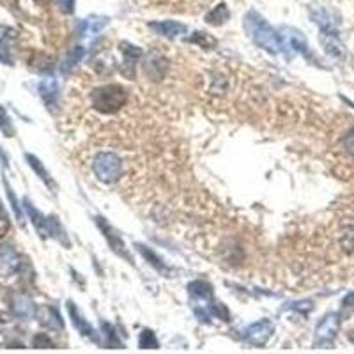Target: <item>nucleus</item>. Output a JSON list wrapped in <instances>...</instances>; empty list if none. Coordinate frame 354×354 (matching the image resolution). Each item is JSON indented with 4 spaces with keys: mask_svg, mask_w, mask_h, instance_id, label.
Here are the masks:
<instances>
[{
    "mask_svg": "<svg viewBox=\"0 0 354 354\" xmlns=\"http://www.w3.org/2000/svg\"><path fill=\"white\" fill-rule=\"evenodd\" d=\"M244 30L248 32L251 41L262 50H266L268 54L276 55L282 52V43L278 32L257 11H250L244 17Z\"/></svg>",
    "mask_w": 354,
    "mask_h": 354,
    "instance_id": "obj_1",
    "label": "nucleus"
},
{
    "mask_svg": "<svg viewBox=\"0 0 354 354\" xmlns=\"http://www.w3.org/2000/svg\"><path fill=\"white\" fill-rule=\"evenodd\" d=\"M126 103H128V92L117 83L98 87L91 94L92 108L101 114H116Z\"/></svg>",
    "mask_w": 354,
    "mask_h": 354,
    "instance_id": "obj_2",
    "label": "nucleus"
},
{
    "mask_svg": "<svg viewBox=\"0 0 354 354\" xmlns=\"http://www.w3.org/2000/svg\"><path fill=\"white\" fill-rule=\"evenodd\" d=\"M92 170L96 177L103 183H116L123 174L121 158L114 153H99L92 160Z\"/></svg>",
    "mask_w": 354,
    "mask_h": 354,
    "instance_id": "obj_3",
    "label": "nucleus"
},
{
    "mask_svg": "<svg viewBox=\"0 0 354 354\" xmlns=\"http://www.w3.org/2000/svg\"><path fill=\"white\" fill-rule=\"evenodd\" d=\"M278 36H280L282 50H285V54L289 57H293L294 54H300L309 61H313L312 52H310L309 43H306V37L303 36V32L293 29V27H282Z\"/></svg>",
    "mask_w": 354,
    "mask_h": 354,
    "instance_id": "obj_4",
    "label": "nucleus"
},
{
    "mask_svg": "<svg viewBox=\"0 0 354 354\" xmlns=\"http://www.w3.org/2000/svg\"><path fill=\"white\" fill-rule=\"evenodd\" d=\"M340 328V315L338 313H328L324 315L321 322L315 328V335H313V346L326 349L333 344L335 337Z\"/></svg>",
    "mask_w": 354,
    "mask_h": 354,
    "instance_id": "obj_5",
    "label": "nucleus"
},
{
    "mask_svg": "<svg viewBox=\"0 0 354 354\" xmlns=\"http://www.w3.org/2000/svg\"><path fill=\"white\" fill-rule=\"evenodd\" d=\"M94 222H96V225H98L99 231H101V234H103L105 239L108 241V244H110L112 250L116 251L119 257H123L124 260H128L129 264H133V259L129 257L128 248H126V244H124L123 238H121L119 232H117L116 229H114V227L107 222V218H103V216H96Z\"/></svg>",
    "mask_w": 354,
    "mask_h": 354,
    "instance_id": "obj_6",
    "label": "nucleus"
},
{
    "mask_svg": "<svg viewBox=\"0 0 354 354\" xmlns=\"http://www.w3.org/2000/svg\"><path fill=\"white\" fill-rule=\"evenodd\" d=\"M273 331H275V324L269 319H262V321L253 322L251 326H248L247 330H244L243 338L244 342L251 344V346L262 347L271 338Z\"/></svg>",
    "mask_w": 354,
    "mask_h": 354,
    "instance_id": "obj_7",
    "label": "nucleus"
},
{
    "mask_svg": "<svg viewBox=\"0 0 354 354\" xmlns=\"http://www.w3.org/2000/svg\"><path fill=\"white\" fill-rule=\"evenodd\" d=\"M21 268L20 256L17 250L9 244L0 247V278H11L17 275Z\"/></svg>",
    "mask_w": 354,
    "mask_h": 354,
    "instance_id": "obj_8",
    "label": "nucleus"
},
{
    "mask_svg": "<svg viewBox=\"0 0 354 354\" xmlns=\"http://www.w3.org/2000/svg\"><path fill=\"white\" fill-rule=\"evenodd\" d=\"M319 41H321L322 48L326 50V54L331 55V57H346V46L338 37V30H319Z\"/></svg>",
    "mask_w": 354,
    "mask_h": 354,
    "instance_id": "obj_9",
    "label": "nucleus"
},
{
    "mask_svg": "<svg viewBox=\"0 0 354 354\" xmlns=\"http://www.w3.org/2000/svg\"><path fill=\"white\" fill-rule=\"evenodd\" d=\"M17 41V30L0 25V62L8 66L12 64V45Z\"/></svg>",
    "mask_w": 354,
    "mask_h": 354,
    "instance_id": "obj_10",
    "label": "nucleus"
},
{
    "mask_svg": "<svg viewBox=\"0 0 354 354\" xmlns=\"http://www.w3.org/2000/svg\"><path fill=\"white\" fill-rule=\"evenodd\" d=\"M136 250L140 251V256L147 260L158 273H161L163 276H172L174 275V269L170 268L169 264L165 260L161 259V257L156 256V251L151 250L149 247H144V244H136Z\"/></svg>",
    "mask_w": 354,
    "mask_h": 354,
    "instance_id": "obj_11",
    "label": "nucleus"
},
{
    "mask_svg": "<svg viewBox=\"0 0 354 354\" xmlns=\"http://www.w3.org/2000/svg\"><path fill=\"white\" fill-rule=\"evenodd\" d=\"M149 27H151V29H153L156 34L169 37V39H172V37H177V36H181V34L188 32V27H186L185 23H179V21H170V20L153 21V23L149 25Z\"/></svg>",
    "mask_w": 354,
    "mask_h": 354,
    "instance_id": "obj_12",
    "label": "nucleus"
},
{
    "mask_svg": "<svg viewBox=\"0 0 354 354\" xmlns=\"http://www.w3.org/2000/svg\"><path fill=\"white\" fill-rule=\"evenodd\" d=\"M121 52H123V57H124L123 73L128 74V76H132L133 70H135L136 61L142 57L140 48H138V46H135V45H132V43L123 41V43H121Z\"/></svg>",
    "mask_w": 354,
    "mask_h": 354,
    "instance_id": "obj_13",
    "label": "nucleus"
},
{
    "mask_svg": "<svg viewBox=\"0 0 354 354\" xmlns=\"http://www.w3.org/2000/svg\"><path fill=\"white\" fill-rule=\"evenodd\" d=\"M23 207L25 211H27V214H29L32 225L36 227V231L39 232V236H41V238H48V218L34 207V204L29 198H23Z\"/></svg>",
    "mask_w": 354,
    "mask_h": 354,
    "instance_id": "obj_14",
    "label": "nucleus"
},
{
    "mask_svg": "<svg viewBox=\"0 0 354 354\" xmlns=\"http://www.w3.org/2000/svg\"><path fill=\"white\" fill-rule=\"evenodd\" d=\"M39 94H41L43 101L50 110H54L57 107L59 101V83L55 79H45L39 83Z\"/></svg>",
    "mask_w": 354,
    "mask_h": 354,
    "instance_id": "obj_15",
    "label": "nucleus"
},
{
    "mask_svg": "<svg viewBox=\"0 0 354 354\" xmlns=\"http://www.w3.org/2000/svg\"><path fill=\"white\" fill-rule=\"evenodd\" d=\"M188 293L189 296L194 298V300L200 301L202 305H207L211 303L213 300V287H211L207 282H202V280H195L188 285Z\"/></svg>",
    "mask_w": 354,
    "mask_h": 354,
    "instance_id": "obj_16",
    "label": "nucleus"
},
{
    "mask_svg": "<svg viewBox=\"0 0 354 354\" xmlns=\"http://www.w3.org/2000/svg\"><path fill=\"white\" fill-rule=\"evenodd\" d=\"M67 312H70L71 321H73L74 328H76V330H79L80 333L83 335V337L94 338V330H92V326L85 321V317H83L82 313H80L79 306L74 305L73 301H70V303H67Z\"/></svg>",
    "mask_w": 354,
    "mask_h": 354,
    "instance_id": "obj_17",
    "label": "nucleus"
},
{
    "mask_svg": "<svg viewBox=\"0 0 354 354\" xmlns=\"http://www.w3.org/2000/svg\"><path fill=\"white\" fill-rule=\"evenodd\" d=\"M310 17L319 25V30H338L337 21L333 20V17L322 6H313V8H310Z\"/></svg>",
    "mask_w": 354,
    "mask_h": 354,
    "instance_id": "obj_18",
    "label": "nucleus"
},
{
    "mask_svg": "<svg viewBox=\"0 0 354 354\" xmlns=\"http://www.w3.org/2000/svg\"><path fill=\"white\" fill-rule=\"evenodd\" d=\"M167 64H169V62L161 57V55L149 54L147 59H145L144 71L149 74V76H151V79H161V76L165 74Z\"/></svg>",
    "mask_w": 354,
    "mask_h": 354,
    "instance_id": "obj_19",
    "label": "nucleus"
},
{
    "mask_svg": "<svg viewBox=\"0 0 354 354\" xmlns=\"http://www.w3.org/2000/svg\"><path fill=\"white\" fill-rule=\"evenodd\" d=\"M12 312L17 313L18 317L21 319H30L36 315V306H34L32 300L29 296H23V294H18L12 300Z\"/></svg>",
    "mask_w": 354,
    "mask_h": 354,
    "instance_id": "obj_20",
    "label": "nucleus"
},
{
    "mask_svg": "<svg viewBox=\"0 0 354 354\" xmlns=\"http://www.w3.org/2000/svg\"><path fill=\"white\" fill-rule=\"evenodd\" d=\"M39 319H41V324H45L46 328H52V330H62V328H64L61 313H59V310L54 309V306H45V309L41 310Z\"/></svg>",
    "mask_w": 354,
    "mask_h": 354,
    "instance_id": "obj_21",
    "label": "nucleus"
},
{
    "mask_svg": "<svg viewBox=\"0 0 354 354\" xmlns=\"http://www.w3.org/2000/svg\"><path fill=\"white\" fill-rule=\"evenodd\" d=\"M108 23V18L105 17H89L82 21V36H96L103 30L105 25Z\"/></svg>",
    "mask_w": 354,
    "mask_h": 354,
    "instance_id": "obj_22",
    "label": "nucleus"
},
{
    "mask_svg": "<svg viewBox=\"0 0 354 354\" xmlns=\"http://www.w3.org/2000/svg\"><path fill=\"white\" fill-rule=\"evenodd\" d=\"M229 18H231V11H229L227 4H218L206 14L207 23L216 25V27H220V25H223L225 21H229Z\"/></svg>",
    "mask_w": 354,
    "mask_h": 354,
    "instance_id": "obj_23",
    "label": "nucleus"
},
{
    "mask_svg": "<svg viewBox=\"0 0 354 354\" xmlns=\"http://www.w3.org/2000/svg\"><path fill=\"white\" fill-rule=\"evenodd\" d=\"M48 236L59 239L64 247H70V239H67L66 231L62 229V225L55 216H48Z\"/></svg>",
    "mask_w": 354,
    "mask_h": 354,
    "instance_id": "obj_24",
    "label": "nucleus"
},
{
    "mask_svg": "<svg viewBox=\"0 0 354 354\" xmlns=\"http://www.w3.org/2000/svg\"><path fill=\"white\" fill-rule=\"evenodd\" d=\"M25 158H27V161H29L30 169L34 170V172L37 174V176L41 177V181H45L46 185L50 186V188H55V183L52 181V177H50V174L46 172V169L43 167V163L39 160H37L36 156H32V154H25Z\"/></svg>",
    "mask_w": 354,
    "mask_h": 354,
    "instance_id": "obj_25",
    "label": "nucleus"
},
{
    "mask_svg": "<svg viewBox=\"0 0 354 354\" xmlns=\"http://www.w3.org/2000/svg\"><path fill=\"white\" fill-rule=\"evenodd\" d=\"M101 331H103L105 346L110 347V349H114V347H123V342H121L119 337H117L114 326L108 324V322H101Z\"/></svg>",
    "mask_w": 354,
    "mask_h": 354,
    "instance_id": "obj_26",
    "label": "nucleus"
},
{
    "mask_svg": "<svg viewBox=\"0 0 354 354\" xmlns=\"http://www.w3.org/2000/svg\"><path fill=\"white\" fill-rule=\"evenodd\" d=\"M83 57V48L82 46H76V48L70 50V54L66 55V59H64V62L61 64V70L64 71V73H67L70 70H73L76 64H79L80 61H82Z\"/></svg>",
    "mask_w": 354,
    "mask_h": 354,
    "instance_id": "obj_27",
    "label": "nucleus"
},
{
    "mask_svg": "<svg viewBox=\"0 0 354 354\" xmlns=\"http://www.w3.org/2000/svg\"><path fill=\"white\" fill-rule=\"evenodd\" d=\"M188 41L194 43V45L197 46H202V48H206V50L214 48V46H216V39H214L213 36H209L207 32H195L194 36L189 37Z\"/></svg>",
    "mask_w": 354,
    "mask_h": 354,
    "instance_id": "obj_28",
    "label": "nucleus"
},
{
    "mask_svg": "<svg viewBox=\"0 0 354 354\" xmlns=\"http://www.w3.org/2000/svg\"><path fill=\"white\" fill-rule=\"evenodd\" d=\"M138 346H140L142 349H158V347H160V342H158L156 335H154L153 331L144 330L140 333V337H138Z\"/></svg>",
    "mask_w": 354,
    "mask_h": 354,
    "instance_id": "obj_29",
    "label": "nucleus"
},
{
    "mask_svg": "<svg viewBox=\"0 0 354 354\" xmlns=\"http://www.w3.org/2000/svg\"><path fill=\"white\" fill-rule=\"evenodd\" d=\"M0 132L4 133L6 136H14V128H12V123L9 119L6 108L0 105Z\"/></svg>",
    "mask_w": 354,
    "mask_h": 354,
    "instance_id": "obj_30",
    "label": "nucleus"
},
{
    "mask_svg": "<svg viewBox=\"0 0 354 354\" xmlns=\"http://www.w3.org/2000/svg\"><path fill=\"white\" fill-rule=\"evenodd\" d=\"M32 346L36 347V349H45V347L46 349H54L55 344L52 342V338L46 333H37L32 340Z\"/></svg>",
    "mask_w": 354,
    "mask_h": 354,
    "instance_id": "obj_31",
    "label": "nucleus"
},
{
    "mask_svg": "<svg viewBox=\"0 0 354 354\" xmlns=\"http://www.w3.org/2000/svg\"><path fill=\"white\" fill-rule=\"evenodd\" d=\"M9 229H11V222H9V216H8V213H6L4 207L0 206V239L8 234Z\"/></svg>",
    "mask_w": 354,
    "mask_h": 354,
    "instance_id": "obj_32",
    "label": "nucleus"
},
{
    "mask_svg": "<svg viewBox=\"0 0 354 354\" xmlns=\"http://www.w3.org/2000/svg\"><path fill=\"white\" fill-rule=\"evenodd\" d=\"M354 312V293H349L342 301V313L347 315V313Z\"/></svg>",
    "mask_w": 354,
    "mask_h": 354,
    "instance_id": "obj_33",
    "label": "nucleus"
},
{
    "mask_svg": "<svg viewBox=\"0 0 354 354\" xmlns=\"http://www.w3.org/2000/svg\"><path fill=\"white\" fill-rule=\"evenodd\" d=\"M6 189H8V197H9V200H11V204H12V209H14V213H17L18 220H21V211H20V206H18L17 197H14V194H12L11 186H9L8 183H6Z\"/></svg>",
    "mask_w": 354,
    "mask_h": 354,
    "instance_id": "obj_34",
    "label": "nucleus"
},
{
    "mask_svg": "<svg viewBox=\"0 0 354 354\" xmlns=\"http://www.w3.org/2000/svg\"><path fill=\"white\" fill-rule=\"evenodd\" d=\"M59 4V9H61L62 12H66V14H71L74 9V0H57Z\"/></svg>",
    "mask_w": 354,
    "mask_h": 354,
    "instance_id": "obj_35",
    "label": "nucleus"
},
{
    "mask_svg": "<svg viewBox=\"0 0 354 354\" xmlns=\"http://www.w3.org/2000/svg\"><path fill=\"white\" fill-rule=\"evenodd\" d=\"M344 145H346L347 153H349L351 156H354V129L349 133V135L346 136V140H344Z\"/></svg>",
    "mask_w": 354,
    "mask_h": 354,
    "instance_id": "obj_36",
    "label": "nucleus"
},
{
    "mask_svg": "<svg viewBox=\"0 0 354 354\" xmlns=\"http://www.w3.org/2000/svg\"><path fill=\"white\" fill-rule=\"evenodd\" d=\"M351 342H354V335H353V337H351Z\"/></svg>",
    "mask_w": 354,
    "mask_h": 354,
    "instance_id": "obj_37",
    "label": "nucleus"
}]
</instances>
